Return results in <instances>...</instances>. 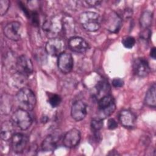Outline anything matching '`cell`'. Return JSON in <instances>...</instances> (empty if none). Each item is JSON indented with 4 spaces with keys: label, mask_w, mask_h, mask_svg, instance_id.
Instances as JSON below:
<instances>
[{
    "label": "cell",
    "mask_w": 156,
    "mask_h": 156,
    "mask_svg": "<svg viewBox=\"0 0 156 156\" xmlns=\"http://www.w3.org/2000/svg\"><path fill=\"white\" fill-rule=\"evenodd\" d=\"M18 104L20 108L27 112L32 111L36 104V98L34 92L27 88L19 90L16 96Z\"/></svg>",
    "instance_id": "cell-1"
},
{
    "label": "cell",
    "mask_w": 156,
    "mask_h": 156,
    "mask_svg": "<svg viewBox=\"0 0 156 156\" xmlns=\"http://www.w3.org/2000/svg\"><path fill=\"white\" fill-rule=\"evenodd\" d=\"M79 21L83 27L90 32H95L99 30L101 24V19L99 15L94 12H85L79 16Z\"/></svg>",
    "instance_id": "cell-2"
},
{
    "label": "cell",
    "mask_w": 156,
    "mask_h": 156,
    "mask_svg": "<svg viewBox=\"0 0 156 156\" xmlns=\"http://www.w3.org/2000/svg\"><path fill=\"white\" fill-rule=\"evenodd\" d=\"M42 28L48 37L55 38L63 30V19L58 15L52 16L44 21Z\"/></svg>",
    "instance_id": "cell-3"
},
{
    "label": "cell",
    "mask_w": 156,
    "mask_h": 156,
    "mask_svg": "<svg viewBox=\"0 0 156 156\" xmlns=\"http://www.w3.org/2000/svg\"><path fill=\"white\" fill-rule=\"evenodd\" d=\"M98 111L99 118L103 119L110 116L116 109L114 98L110 94H108L99 100L98 103Z\"/></svg>",
    "instance_id": "cell-4"
},
{
    "label": "cell",
    "mask_w": 156,
    "mask_h": 156,
    "mask_svg": "<svg viewBox=\"0 0 156 156\" xmlns=\"http://www.w3.org/2000/svg\"><path fill=\"white\" fill-rule=\"evenodd\" d=\"M11 120L14 125L22 130H25L29 129L32 122L30 115L27 111L18 108L12 115Z\"/></svg>",
    "instance_id": "cell-5"
},
{
    "label": "cell",
    "mask_w": 156,
    "mask_h": 156,
    "mask_svg": "<svg viewBox=\"0 0 156 156\" xmlns=\"http://www.w3.org/2000/svg\"><path fill=\"white\" fill-rule=\"evenodd\" d=\"M101 23L107 30L116 33L121 27L122 19L115 12L110 11L104 16L102 20H101Z\"/></svg>",
    "instance_id": "cell-6"
},
{
    "label": "cell",
    "mask_w": 156,
    "mask_h": 156,
    "mask_svg": "<svg viewBox=\"0 0 156 156\" xmlns=\"http://www.w3.org/2000/svg\"><path fill=\"white\" fill-rule=\"evenodd\" d=\"M65 50V41L59 38H50L46 43L45 51L51 56H59Z\"/></svg>",
    "instance_id": "cell-7"
},
{
    "label": "cell",
    "mask_w": 156,
    "mask_h": 156,
    "mask_svg": "<svg viewBox=\"0 0 156 156\" xmlns=\"http://www.w3.org/2000/svg\"><path fill=\"white\" fill-rule=\"evenodd\" d=\"M18 74L24 77H28L33 73L34 67L31 60L26 55H22L18 57L15 65Z\"/></svg>",
    "instance_id": "cell-8"
},
{
    "label": "cell",
    "mask_w": 156,
    "mask_h": 156,
    "mask_svg": "<svg viewBox=\"0 0 156 156\" xmlns=\"http://www.w3.org/2000/svg\"><path fill=\"white\" fill-rule=\"evenodd\" d=\"M10 140L12 150L15 153L20 154L22 153L26 149L29 138L26 135L17 133H14Z\"/></svg>",
    "instance_id": "cell-9"
},
{
    "label": "cell",
    "mask_w": 156,
    "mask_h": 156,
    "mask_svg": "<svg viewBox=\"0 0 156 156\" xmlns=\"http://www.w3.org/2000/svg\"><path fill=\"white\" fill-rule=\"evenodd\" d=\"M21 25L18 21H12L8 23L4 28V35L13 41H18L21 36Z\"/></svg>",
    "instance_id": "cell-10"
},
{
    "label": "cell",
    "mask_w": 156,
    "mask_h": 156,
    "mask_svg": "<svg viewBox=\"0 0 156 156\" xmlns=\"http://www.w3.org/2000/svg\"><path fill=\"white\" fill-rule=\"evenodd\" d=\"M57 65L60 71L63 74L70 73L73 68L74 61L71 54L63 52L58 57Z\"/></svg>",
    "instance_id": "cell-11"
},
{
    "label": "cell",
    "mask_w": 156,
    "mask_h": 156,
    "mask_svg": "<svg viewBox=\"0 0 156 156\" xmlns=\"http://www.w3.org/2000/svg\"><path fill=\"white\" fill-rule=\"evenodd\" d=\"M81 135L79 130L72 129L68 131L63 136V144L68 148H72L76 146L80 142Z\"/></svg>",
    "instance_id": "cell-12"
},
{
    "label": "cell",
    "mask_w": 156,
    "mask_h": 156,
    "mask_svg": "<svg viewBox=\"0 0 156 156\" xmlns=\"http://www.w3.org/2000/svg\"><path fill=\"white\" fill-rule=\"evenodd\" d=\"M68 44L70 50L77 53H83L88 49V43L79 37H70Z\"/></svg>",
    "instance_id": "cell-13"
},
{
    "label": "cell",
    "mask_w": 156,
    "mask_h": 156,
    "mask_svg": "<svg viewBox=\"0 0 156 156\" xmlns=\"http://www.w3.org/2000/svg\"><path fill=\"white\" fill-rule=\"evenodd\" d=\"M87 105L82 101H77L74 102L71 109V115L76 121H81L85 118L87 115Z\"/></svg>",
    "instance_id": "cell-14"
},
{
    "label": "cell",
    "mask_w": 156,
    "mask_h": 156,
    "mask_svg": "<svg viewBox=\"0 0 156 156\" xmlns=\"http://www.w3.org/2000/svg\"><path fill=\"white\" fill-rule=\"evenodd\" d=\"M133 71L139 77L146 76L150 71L149 63L144 58H137L133 62Z\"/></svg>",
    "instance_id": "cell-15"
},
{
    "label": "cell",
    "mask_w": 156,
    "mask_h": 156,
    "mask_svg": "<svg viewBox=\"0 0 156 156\" xmlns=\"http://www.w3.org/2000/svg\"><path fill=\"white\" fill-rule=\"evenodd\" d=\"M119 121L124 127L131 129L135 126L136 116L130 110H122L119 114Z\"/></svg>",
    "instance_id": "cell-16"
},
{
    "label": "cell",
    "mask_w": 156,
    "mask_h": 156,
    "mask_svg": "<svg viewBox=\"0 0 156 156\" xmlns=\"http://www.w3.org/2000/svg\"><path fill=\"white\" fill-rule=\"evenodd\" d=\"M60 136L58 135L51 134L47 136L41 143V149L44 152L54 151L58 146Z\"/></svg>",
    "instance_id": "cell-17"
},
{
    "label": "cell",
    "mask_w": 156,
    "mask_h": 156,
    "mask_svg": "<svg viewBox=\"0 0 156 156\" xmlns=\"http://www.w3.org/2000/svg\"><path fill=\"white\" fill-rule=\"evenodd\" d=\"M96 94L95 98L98 101L102 98L109 94L110 86L105 79L100 80L95 86Z\"/></svg>",
    "instance_id": "cell-18"
},
{
    "label": "cell",
    "mask_w": 156,
    "mask_h": 156,
    "mask_svg": "<svg viewBox=\"0 0 156 156\" xmlns=\"http://www.w3.org/2000/svg\"><path fill=\"white\" fill-rule=\"evenodd\" d=\"M13 126L12 122L11 121H4L1 124V139L4 141H8L11 139L13 135Z\"/></svg>",
    "instance_id": "cell-19"
},
{
    "label": "cell",
    "mask_w": 156,
    "mask_h": 156,
    "mask_svg": "<svg viewBox=\"0 0 156 156\" xmlns=\"http://www.w3.org/2000/svg\"><path fill=\"white\" fill-rule=\"evenodd\" d=\"M156 86L155 83H153L152 85L149 88L146 92L144 102L146 105L149 107L155 108L156 106V100H155V90Z\"/></svg>",
    "instance_id": "cell-20"
},
{
    "label": "cell",
    "mask_w": 156,
    "mask_h": 156,
    "mask_svg": "<svg viewBox=\"0 0 156 156\" xmlns=\"http://www.w3.org/2000/svg\"><path fill=\"white\" fill-rule=\"evenodd\" d=\"M152 13L149 11H145L143 12L140 19V23L141 26L144 29H147L152 23Z\"/></svg>",
    "instance_id": "cell-21"
},
{
    "label": "cell",
    "mask_w": 156,
    "mask_h": 156,
    "mask_svg": "<svg viewBox=\"0 0 156 156\" xmlns=\"http://www.w3.org/2000/svg\"><path fill=\"white\" fill-rule=\"evenodd\" d=\"M102 119L98 117L97 118H93L91 121V127L93 132H99V130L102 129Z\"/></svg>",
    "instance_id": "cell-22"
},
{
    "label": "cell",
    "mask_w": 156,
    "mask_h": 156,
    "mask_svg": "<svg viewBox=\"0 0 156 156\" xmlns=\"http://www.w3.org/2000/svg\"><path fill=\"white\" fill-rule=\"evenodd\" d=\"M122 43L126 48L131 49L135 44V40L133 37L128 36L123 38L122 40Z\"/></svg>",
    "instance_id": "cell-23"
},
{
    "label": "cell",
    "mask_w": 156,
    "mask_h": 156,
    "mask_svg": "<svg viewBox=\"0 0 156 156\" xmlns=\"http://www.w3.org/2000/svg\"><path fill=\"white\" fill-rule=\"evenodd\" d=\"M61 101H62V99L60 96L56 94L51 95L49 99V103L53 108H55L58 106Z\"/></svg>",
    "instance_id": "cell-24"
},
{
    "label": "cell",
    "mask_w": 156,
    "mask_h": 156,
    "mask_svg": "<svg viewBox=\"0 0 156 156\" xmlns=\"http://www.w3.org/2000/svg\"><path fill=\"white\" fill-rule=\"evenodd\" d=\"M10 7V1L8 0L0 1V14L1 16L4 15Z\"/></svg>",
    "instance_id": "cell-25"
},
{
    "label": "cell",
    "mask_w": 156,
    "mask_h": 156,
    "mask_svg": "<svg viewBox=\"0 0 156 156\" xmlns=\"http://www.w3.org/2000/svg\"><path fill=\"white\" fill-rule=\"evenodd\" d=\"M107 127L110 130L115 129L118 127V123L113 118H110L108 120Z\"/></svg>",
    "instance_id": "cell-26"
},
{
    "label": "cell",
    "mask_w": 156,
    "mask_h": 156,
    "mask_svg": "<svg viewBox=\"0 0 156 156\" xmlns=\"http://www.w3.org/2000/svg\"><path fill=\"white\" fill-rule=\"evenodd\" d=\"M112 84L113 87L116 88H119L123 86L124 81L121 79L119 78H115L112 80Z\"/></svg>",
    "instance_id": "cell-27"
},
{
    "label": "cell",
    "mask_w": 156,
    "mask_h": 156,
    "mask_svg": "<svg viewBox=\"0 0 156 156\" xmlns=\"http://www.w3.org/2000/svg\"><path fill=\"white\" fill-rule=\"evenodd\" d=\"M102 1H83V3H85L87 4L88 7H96L99 5Z\"/></svg>",
    "instance_id": "cell-28"
},
{
    "label": "cell",
    "mask_w": 156,
    "mask_h": 156,
    "mask_svg": "<svg viewBox=\"0 0 156 156\" xmlns=\"http://www.w3.org/2000/svg\"><path fill=\"white\" fill-rule=\"evenodd\" d=\"M151 34V32L149 30H148V29H144V30L141 32V36L145 39H147V38H149Z\"/></svg>",
    "instance_id": "cell-29"
},
{
    "label": "cell",
    "mask_w": 156,
    "mask_h": 156,
    "mask_svg": "<svg viewBox=\"0 0 156 156\" xmlns=\"http://www.w3.org/2000/svg\"><path fill=\"white\" fill-rule=\"evenodd\" d=\"M156 52H155V48L154 47L151 49V52H150V55L153 59H155V55H156Z\"/></svg>",
    "instance_id": "cell-30"
}]
</instances>
